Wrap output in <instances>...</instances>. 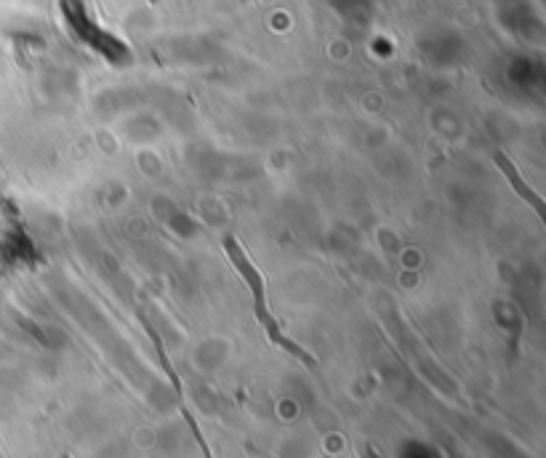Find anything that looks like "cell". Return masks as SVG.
<instances>
[{
	"mask_svg": "<svg viewBox=\"0 0 546 458\" xmlns=\"http://www.w3.org/2000/svg\"><path fill=\"white\" fill-rule=\"evenodd\" d=\"M493 160H496V168H499L501 176H504V179H507L509 187H512V190H515L517 198L525 200V203H528V206H531L533 211H536V214L544 216V211H546L544 198H541L539 192L533 190L531 184L525 182L523 174H520V171H517V166H515V163H512V158H509L507 152H501V150H499V152H496V155H493Z\"/></svg>",
	"mask_w": 546,
	"mask_h": 458,
	"instance_id": "7a4b0ae2",
	"label": "cell"
},
{
	"mask_svg": "<svg viewBox=\"0 0 546 458\" xmlns=\"http://www.w3.org/2000/svg\"><path fill=\"white\" fill-rule=\"evenodd\" d=\"M224 251H227L230 261L240 272V277H243V283L248 285V291L254 293L256 320H259V325L264 328V333L270 336L272 344H277L280 349H285L288 355L299 357L301 363L309 365V368H315V357L307 355V352H304L299 344H293L291 339H285L283 331H280V325H277V320L272 317L270 307H267V285H264V275L259 272V269H256L254 261L248 259V253L243 251V245H240L235 237H224Z\"/></svg>",
	"mask_w": 546,
	"mask_h": 458,
	"instance_id": "6da1fadb",
	"label": "cell"
}]
</instances>
